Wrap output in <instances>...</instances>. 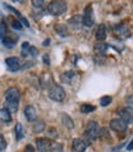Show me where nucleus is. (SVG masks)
<instances>
[{"instance_id":"nucleus-1","label":"nucleus","mask_w":133,"mask_h":152,"mask_svg":"<svg viewBox=\"0 0 133 152\" xmlns=\"http://www.w3.org/2000/svg\"><path fill=\"white\" fill-rule=\"evenodd\" d=\"M5 102H6V109L9 111H16L19 102H20V92L17 88H9L5 93Z\"/></svg>"},{"instance_id":"nucleus-2","label":"nucleus","mask_w":133,"mask_h":152,"mask_svg":"<svg viewBox=\"0 0 133 152\" xmlns=\"http://www.w3.org/2000/svg\"><path fill=\"white\" fill-rule=\"evenodd\" d=\"M99 131H100L99 124L96 123V121L91 120V121H89L87 125H86V129H85V131H84V137L87 141H94L95 139H98Z\"/></svg>"},{"instance_id":"nucleus-3","label":"nucleus","mask_w":133,"mask_h":152,"mask_svg":"<svg viewBox=\"0 0 133 152\" xmlns=\"http://www.w3.org/2000/svg\"><path fill=\"white\" fill-rule=\"evenodd\" d=\"M47 10L53 16H59L66 11V4L63 1H51L47 6Z\"/></svg>"},{"instance_id":"nucleus-4","label":"nucleus","mask_w":133,"mask_h":152,"mask_svg":"<svg viewBox=\"0 0 133 152\" xmlns=\"http://www.w3.org/2000/svg\"><path fill=\"white\" fill-rule=\"evenodd\" d=\"M48 95H49L51 99L54 100V102H63L65 99V96H66L64 88L61 87V86H58V84H54V86L51 87Z\"/></svg>"},{"instance_id":"nucleus-5","label":"nucleus","mask_w":133,"mask_h":152,"mask_svg":"<svg viewBox=\"0 0 133 152\" xmlns=\"http://www.w3.org/2000/svg\"><path fill=\"white\" fill-rule=\"evenodd\" d=\"M83 22H84V26L86 27H91L94 25V10L91 6H86L84 9V15H83Z\"/></svg>"},{"instance_id":"nucleus-6","label":"nucleus","mask_w":133,"mask_h":152,"mask_svg":"<svg viewBox=\"0 0 133 152\" xmlns=\"http://www.w3.org/2000/svg\"><path fill=\"white\" fill-rule=\"evenodd\" d=\"M113 34L118 37V39H128V37L131 36L129 28L126 26L124 24H120V25L115 26V28H113Z\"/></svg>"},{"instance_id":"nucleus-7","label":"nucleus","mask_w":133,"mask_h":152,"mask_svg":"<svg viewBox=\"0 0 133 152\" xmlns=\"http://www.w3.org/2000/svg\"><path fill=\"white\" fill-rule=\"evenodd\" d=\"M110 127L112 129V130L117 131V132H123V131L127 130V124H126L123 120H121L120 118L112 119L110 121Z\"/></svg>"},{"instance_id":"nucleus-8","label":"nucleus","mask_w":133,"mask_h":152,"mask_svg":"<svg viewBox=\"0 0 133 152\" xmlns=\"http://www.w3.org/2000/svg\"><path fill=\"white\" fill-rule=\"evenodd\" d=\"M118 115H120V119L123 120L126 124H131L133 123V110L131 108H122L120 111H118Z\"/></svg>"},{"instance_id":"nucleus-9","label":"nucleus","mask_w":133,"mask_h":152,"mask_svg":"<svg viewBox=\"0 0 133 152\" xmlns=\"http://www.w3.org/2000/svg\"><path fill=\"white\" fill-rule=\"evenodd\" d=\"M36 147L38 152H51L52 142L48 139H37L36 140Z\"/></svg>"},{"instance_id":"nucleus-10","label":"nucleus","mask_w":133,"mask_h":152,"mask_svg":"<svg viewBox=\"0 0 133 152\" xmlns=\"http://www.w3.org/2000/svg\"><path fill=\"white\" fill-rule=\"evenodd\" d=\"M5 63H6L7 68H9V71H11V72H16V71H19L20 68H21L19 58L17 57H14V56L6 58L5 59Z\"/></svg>"},{"instance_id":"nucleus-11","label":"nucleus","mask_w":133,"mask_h":152,"mask_svg":"<svg viewBox=\"0 0 133 152\" xmlns=\"http://www.w3.org/2000/svg\"><path fill=\"white\" fill-rule=\"evenodd\" d=\"M87 148V142L83 139H75L73 141V150L75 152H84Z\"/></svg>"},{"instance_id":"nucleus-12","label":"nucleus","mask_w":133,"mask_h":152,"mask_svg":"<svg viewBox=\"0 0 133 152\" xmlns=\"http://www.w3.org/2000/svg\"><path fill=\"white\" fill-rule=\"evenodd\" d=\"M69 25H70L74 30H80L81 27L84 26L83 16H81V15H74V16L69 20Z\"/></svg>"},{"instance_id":"nucleus-13","label":"nucleus","mask_w":133,"mask_h":152,"mask_svg":"<svg viewBox=\"0 0 133 152\" xmlns=\"http://www.w3.org/2000/svg\"><path fill=\"white\" fill-rule=\"evenodd\" d=\"M24 113H25V116L28 121H36L37 120V111L32 105H27L24 110Z\"/></svg>"},{"instance_id":"nucleus-14","label":"nucleus","mask_w":133,"mask_h":152,"mask_svg":"<svg viewBox=\"0 0 133 152\" xmlns=\"http://www.w3.org/2000/svg\"><path fill=\"white\" fill-rule=\"evenodd\" d=\"M96 40L99 42H103V40L106 39V26L105 25H99L98 30H96Z\"/></svg>"},{"instance_id":"nucleus-15","label":"nucleus","mask_w":133,"mask_h":152,"mask_svg":"<svg viewBox=\"0 0 133 152\" xmlns=\"http://www.w3.org/2000/svg\"><path fill=\"white\" fill-rule=\"evenodd\" d=\"M107 48H108V45L105 43V42H98L94 46V51L98 53V55H100V56L105 55V53L107 52Z\"/></svg>"},{"instance_id":"nucleus-16","label":"nucleus","mask_w":133,"mask_h":152,"mask_svg":"<svg viewBox=\"0 0 133 152\" xmlns=\"http://www.w3.org/2000/svg\"><path fill=\"white\" fill-rule=\"evenodd\" d=\"M77 77V73L75 72H73V71H68V72H65L63 75H62V82L63 83H66V84H69V83H72L74 79H75Z\"/></svg>"},{"instance_id":"nucleus-17","label":"nucleus","mask_w":133,"mask_h":152,"mask_svg":"<svg viewBox=\"0 0 133 152\" xmlns=\"http://www.w3.org/2000/svg\"><path fill=\"white\" fill-rule=\"evenodd\" d=\"M44 129H46V123H44V121H42V120H36L35 124H33V126H32V130H33L35 134L42 132Z\"/></svg>"},{"instance_id":"nucleus-18","label":"nucleus","mask_w":133,"mask_h":152,"mask_svg":"<svg viewBox=\"0 0 133 152\" xmlns=\"http://www.w3.org/2000/svg\"><path fill=\"white\" fill-rule=\"evenodd\" d=\"M16 41H17V37H14V36H5L3 39V43L7 48H14Z\"/></svg>"},{"instance_id":"nucleus-19","label":"nucleus","mask_w":133,"mask_h":152,"mask_svg":"<svg viewBox=\"0 0 133 152\" xmlns=\"http://www.w3.org/2000/svg\"><path fill=\"white\" fill-rule=\"evenodd\" d=\"M0 120L4 121V123H10L11 121V113L9 111V109H6V108L0 109Z\"/></svg>"},{"instance_id":"nucleus-20","label":"nucleus","mask_w":133,"mask_h":152,"mask_svg":"<svg viewBox=\"0 0 133 152\" xmlns=\"http://www.w3.org/2000/svg\"><path fill=\"white\" fill-rule=\"evenodd\" d=\"M62 123L66 129H69V130H72L74 127V121L72 120V118L68 114H62Z\"/></svg>"},{"instance_id":"nucleus-21","label":"nucleus","mask_w":133,"mask_h":152,"mask_svg":"<svg viewBox=\"0 0 133 152\" xmlns=\"http://www.w3.org/2000/svg\"><path fill=\"white\" fill-rule=\"evenodd\" d=\"M15 135H16L17 141H20L22 137H24V127H22V125L20 123H17L16 126H15Z\"/></svg>"},{"instance_id":"nucleus-22","label":"nucleus","mask_w":133,"mask_h":152,"mask_svg":"<svg viewBox=\"0 0 133 152\" xmlns=\"http://www.w3.org/2000/svg\"><path fill=\"white\" fill-rule=\"evenodd\" d=\"M96 108L94 105H90V104H83L80 106V111L84 113V114H87V113H93Z\"/></svg>"},{"instance_id":"nucleus-23","label":"nucleus","mask_w":133,"mask_h":152,"mask_svg":"<svg viewBox=\"0 0 133 152\" xmlns=\"http://www.w3.org/2000/svg\"><path fill=\"white\" fill-rule=\"evenodd\" d=\"M30 47H31V45H30L28 42H24L22 43V47H21V55L26 57L30 55Z\"/></svg>"},{"instance_id":"nucleus-24","label":"nucleus","mask_w":133,"mask_h":152,"mask_svg":"<svg viewBox=\"0 0 133 152\" xmlns=\"http://www.w3.org/2000/svg\"><path fill=\"white\" fill-rule=\"evenodd\" d=\"M111 102H112V98H111V96H108V95L102 96L101 99H100V105L105 108V106H107V105H110V104H111Z\"/></svg>"},{"instance_id":"nucleus-25","label":"nucleus","mask_w":133,"mask_h":152,"mask_svg":"<svg viewBox=\"0 0 133 152\" xmlns=\"http://www.w3.org/2000/svg\"><path fill=\"white\" fill-rule=\"evenodd\" d=\"M56 31L61 35V36H65L68 35V31H66V27L64 25H57L56 26Z\"/></svg>"},{"instance_id":"nucleus-26","label":"nucleus","mask_w":133,"mask_h":152,"mask_svg":"<svg viewBox=\"0 0 133 152\" xmlns=\"http://www.w3.org/2000/svg\"><path fill=\"white\" fill-rule=\"evenodd\" d=\"M6 36V24L4 21L0 22V40H3Z\"/></svg>"},{"instance_id":"nucleus-27","label":"nucleus","mask_w":133,"mask_h":152,"mask_svg":"<svg viewBox=\"0 0 133 152\" xmlns=\"http://www.w3.org/2000/svg\"><path fill=\"white\" fill-rule=\"evenodd\" d=\"M11 26H12V28H15V30H22V24L17 20V19H14L12 21H11Z\"/></svg>"},{"instance_id":"nucleus-28","label":"nucleus","mask_w":133,"mask_h":152,"mask_svg":"<svg viewBox=\"0 0 133 152\" xmlns=\"http://www.w3.org/2000/svg\"><path fill=\"white\" fill-rule=\"evenodd\" d=\"M51 152H63V146L59 145V143H52V147H51Z\"/></svg>"},{"instance_id":"nucleus-29","label":"nucleus","mask_w":133,"mask_h":152,"mask_svg":"<svg viewBox=\"0 0 133 152\" xmlns=\"http://www.w3.org/2000/svg\"><path fill=\"white\" fill-rule=\"evenodd\" d=\"M43 4H44L43 0H33L32 1V5H33V7H36V9H41L43 6Z\"/></svg>"},{"instance_id":"nucleus-30","label":"nucleus","mask_w":133,"mask_h":152,"mask_svg":"<svg viewBox=\"0 0 133 152\" xmlns=\"http://www.w3.org/2000/svg\"><path fill=\"white\" fill-rule=\"evenodd\" d=\"M6 146H7V143H6L5 139H4V136L0 135V151H4L6 148Z\"/></svg>"},{"instance_id":"nucleus-31","label":"nucleus","mask_w":133,"mask_h":152,"mask_svg":"<svg viewBox=\"0 0 133 152\" xmlns=\"http://www.w3.org/2000/svg\"><path fill=\"white\" fill-rule=\"evenodd\" d=\"M99 136H101L102 139H108V136H110V134H108V131L106 130V129H100V131H99Z\"/></svg>"},{"instance_id":"nucleus-32","label":"nucleus","mask_w":133,"mask_h":152,"mask_svg":"<svg viewBox=\"0 0 133 152\" xmlns=\"http://www.w3.org/2000/svg\"><path fill=\"white\" fill-rule=\"evenodd\" d=\"M126 103L128 104V108H131V109L133 110V95L127 96V99H126Z\"/></svg>"},{"instance_id":"nucleus-33","label":"nucleus","mask_w":133,"mask_h":152,"mask_svg":"<svg viewBox=\"0 0 133 152\" xmlns=\"http://www.w3.org/2000/svg\"><path fill=\"white\" fill-rule=\"evenodd\" d=\"M30 55H31V56H33V57H36L37 55H38V51L36 50V47L31 46V47H30Z\"/></svg>"},{"instance_id":"nucleus-34","label":"nucleus","mask_w":133,"mask_h":152,"mask_svg":"<svg viewBox=\"0 0 133 152\" xmlns=\"http://www.w3.org/2000/svg\"><path fill=\"white\" fill-rule=\"evenodd\" d=\"M25 152H35V147L32 145H27L25 148Z\"/></svg>"},{"instance_id":"nucleus-35","label":"nucleus","mask_w":133,"mask_h":152,"mask_svg":"<svg viewBox=\"0 0 133 152\" xmlns=\"http://www.w3.org/2000/svg\"><path fill=\"white\" fill-rule=\"evenodd\" d=\"M43 62L46 63L47 66L49 64V56L48 55H43Z\"/></svg>"},{"instance_id":"nucleus-36","label":"nucleus","mask_w":133,"mask_h":152,"mask_svg":"<svg viewBox=\"0 0 133 152\" xmlns=\"http://www.w3.org/2000/svg\"><path fill=\"white\" fill-rule=\"evenodd\" d=\"M127 150H128V151H132V150H133V140H132V141H131V142L128 143V146H127Z\"/></svg>"},{"instance_id":"nucleus-37","label":"nucleus","mask_w":133,"mask_h":152,"mask_svg":"<svg viewBox=\"0 0 133 152\" xmlns=\"http://www.w3.org/2000/svg\"><path fill=\"white\" fill-rule=\"evenodd\" d=\"M48 43H49V40H47V41H44V42H43L44 46H46V45H48Z\"/></svg>"}]
</instances>
